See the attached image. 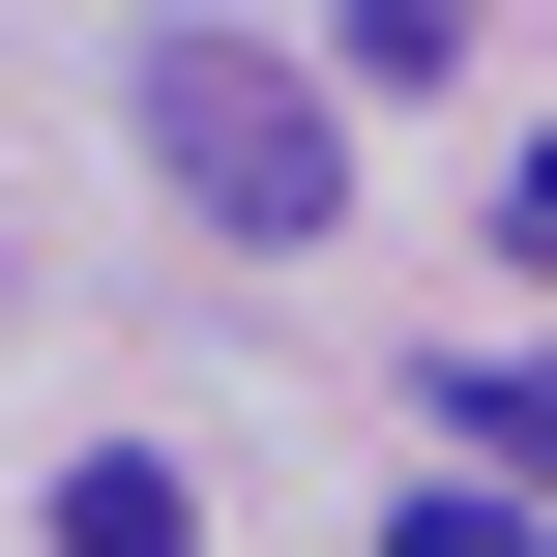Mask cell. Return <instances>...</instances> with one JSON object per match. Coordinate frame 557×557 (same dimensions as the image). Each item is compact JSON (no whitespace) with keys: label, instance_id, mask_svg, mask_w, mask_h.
Instances as JSON below:
<instances>
[{"label":"cell","instance_id":"1","mask_svg":"<svg viewBox=\"0 0 557 557\" xmlns=\"http://www.w3.org/2000/svg\"><path fill=\"white\" fill-rule=\"evenodd\" d=\"M117 117H147V176H176L235 264H294V235L352 206V117H323L264 29H147V59H117Z\"/></svg>","mask_w":557,"mask_h":557},{"label":"cell","instance_id":"2","mask_svg":"<svg viewBox=\"0 0 557 557\" xmlns=\"http://www.w3.org/2000/svg\"><path fill=\"white\" fill-rule=\"evenodd\" d=\"M441 441H470V470H529V499H557V352H441Z\"/></svg>","mask_w":557,"mask_h":557},{"label":"cell","instance_id":"4","mask_svg":"<svg viewBox=\"0 0 557 557\" xmlns=\"http://www.w3.org/2000/svg\"><path fill=\"white\" fill-rule=\"evenodd\" d=\"M382 557H529V470H470V441H441V499H411Z\"/></svg>","mask_w":557,"mask_h":557},{"label":"cell","instance_id":"3","mask_svg":"<svg viewBox=\"0 0 557 557\" xmlns=\"http://www.w3.org/2000/svg\"><path fill=\"white\" fill-rule=\"evenodd\" d=\"M59 557H206V499H176L147 441H88V470H59Z\"/></svg>","mask_w":557,"mask_h":557},{"label":"cell","instance_id":"5","mask_svg":"<svg viewBox=\"0 0 557 557\" xmlns=\"http://www.w3.org/2000/svg\"><path fill=\"white\" fill-rule=\"evenodd\" d=\"M352 88H470V0H352Z\"/></svg>","mask_w":557,"mask_h":557}]
</instances>
